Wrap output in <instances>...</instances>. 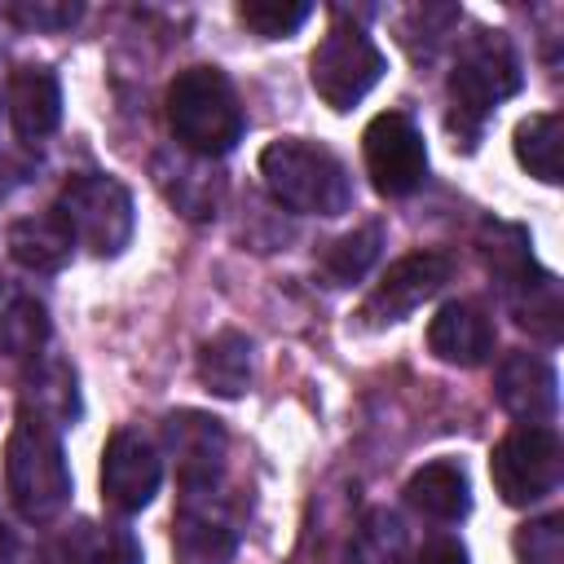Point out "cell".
I'll list each match as a JSON object with an SVG mask.
<instances>
[{"label":"cell","instance_id":"4","mask_svg":"<svg viewBox=\"0 0 564 564\" xmlns=\"http://www.w3.org/2000/svg\"><path fill=\"white\" fill-rule=\"evenodd\" d=\"M524 84L520 75V57L511 48V40L502 31H476L467 35V44L458 48L454 75H449V101H454V119L449 128L467 137H480V123L498 110V101L516 97Z\"/></svg>","mask_w":564,"mask_h":564},{"label":"cell","instance_id":"5","mask_svg":"<svg viewBox=\"0 0 564 564\" xmlns=\"http://www.w3.org/2000/svg\"><path fill=\"white\" fill-rule=\"evenodd\" d=\"M57 216L66 220L75 242L88 247L93 256H119L132 242V229H137V212H132L128 185L119 176H106V172L70 176L62 185Z\"/></svg>","mask_w":564,"mask_h":564},{"label":"cell","instance_id":"14","mask_svg":"<svg viewBox=\"0 0 564 564\" xmlns=\"http://www.w3.org/2000/svg\"><path fill=\"white\" fill-rule=\"evenodd\" d=\"M9 123L22 141H44L62 123V84L48 66H13L9 70Z\"/></svg>","mask_w":564,"mask_h":564},{"label":"cell","instance_id":"22","mask_svg":"<svg viewBox=\"0 0 564 564\" xmlns=\"http://www.w3.org/2000/svg\"><path fill=\"white\" fill-rule=\"evenodd\" d=\"M62 555L70 564H141V542L119 524L79 520V524H70Z\"/></svg>","mask_w":564,"mask_h":564},{"label":"cell","instance_id":"27","mask_svg":"<svg viewBox=\"0 0 564 564\" xmlns=\"http://www.w3.org/2000/svg\"><path fill=\"white\" fill-rule=\"evenodd\" d=\"M458 9L454 4H419V9H405L401 22H397V40L410 48V57H432L458 26Z\"/></svg>","mask_w":564,"mask_h":564},{"label":"cell","instance_id":"25","mask_svg":"<svg viewBox=\"0 0 564 564\" xmlns=\"http://www.w3.org/2000/svg\"><path fill=\"white\" fill-rule=\"evenodd\" d=\"M480 256H485V269L502 282V291H511L516 282H524L538 269L533 251H529V234L520 225H485Z\"/></svg>","mask_w":564,"mask_h":564},{"label":"cell","instance_id":"20","mask_svg":"<svg viewBox=\"0 0 564 564\" xmlns=\"http://www.w3.org/2000/svg\"><path fill=\"white\" fill-rule=\"evenodd\" d=\"M22 405L31 414H40L44 423L53 427H66L79 419V388H75V370L62 361V357H48L40 361L31 375H26V397Z\"/></svg>","mask_w":564,"mask_h":564},{"label":"cell","instance_id":"7","mask_svg":"<svg viewBox=\"0 0 564 564\" xmlns=\"http://www.w3.org/2000/svg\"><path fill=\"white\" fill-rule=\"evenodd\" d=\"M388 62L379 53V44L361 31V26H348V22H335L313 57H308V79H313V93L330 106V110H352L379 79H383Z\"/></svg>","mask_w":564,"mask_h":564},{"label":"cell","instance_id":"31","mask_svg":"<svg viewBox=\"0 0 564 564\" xmlns=\"http://www.w3.org/2000/svg\"><path fill=\"white\" fill-rule=\"evenodd\" d=\"M414 564H467V546L458 538H432V542H423Z\"/></svg>","mask_w":564,"mask_h":564},{"label":"cell","instance_id":"33","mask_svg":"<svg viewBox=\"0 0 564 564\" xmlns=\"http://www.w3.org/2000/svg\"><path fill=\"white\" fill-rule=\"evenodd\" d=\"M4 304H9V300H0V313H4Z\"/></svg>","mask_w":564,"mask_h":564},{"label":"cell","instance_id":"3","mask_svg":"<svg viewBox=\"0 0 564 564\" xmlns=\"http://www.w3.org/2000/svg\"><path fill=\"white\" fill-rule=\"evenodd\" d=\"M260 176L269 194L304 216H344L352 207V181L335 150L300 137H282L260 150Z\"/></svg>","mask_w":564,"mask_h":564},{"label":"cell","instance_id":"6","mask_svg":"<svg viewBox=\"0 0 564 564\" xmlns=\"http://www.w3.org/2000/svg\"><path fill=\"white\" fill-rule=\"evenodd\" d=\"M560 471H564V449H560L555 427L520 423L489 454V476L507 507L542 502L546 494L560 489Z\"/></svg>","mask_w":564,"mask_h":564},{"label":"cell","instance_id":"19","mask_svg":"<svg viewBox=\"0 0 564 564\" xmlns=\"http://www.w3.org/2000/svg\"><path fill=\"white\" fill-rule=\"evenodd\" d=\"M198 383L225 401L242 397L251 383V339L242 330H216L198 348Z\"/></svg>","mask_w":564,"mask_h":564},{"label":"cell","instance_id":"16","mask_svg":"<svg viewBox=\"0 0 564 564\" xmlns=\"http://www.w3.org/2000/svg\"><path fill=\"white\" fill-rule=\"evenodd\" d=\"M203 494H185L181 498L176 529H172L176 560L181 564H234L238 533L229 529V520L220 511H212V502H203Z\"/></svg>","mask_w":564,"mask_h":564},{"label":"cell","instance_id":"23","mask_svg":"<svg viewBox=\"0 0 564 564\" xmlns=\"http://www.w3.org/2000/svg\"><path fill=\"white\" fill-rule=\"evenodd\" d=\"M560 141H564V123L555 110H538L529 119L516 123V159L529 176H538L542 185L560 181Z\"/></svg>","mask_w":564,"mask_h":564},{"label":"cell","instance_id":"17","mask_svg":"<svg viewBox=\"0 0 564 564\" xmlns=\"http://www.w3.org/2000/svg\"><path fill=\"white\" fill-rule=\"evenodd\" d=\"M4 247L9 256L31 269V273H57L70 264V251H75V234L66 229V220L53 212H35V216H22L4 229Z\"/></svg>","mask_w":564,"mask_h":564},{"label":"cell","instance_id":"28","mask_svg":"<svg viewBox=\"0 0 564 564\" xmlns=\"http://www.w3.org/2000/svg\"><path fill=\"white\" fill-rule=\"evenodd\" d=\"M308 18H313V4H304V0H242L238 4V22L247 31H256L260 40L295 35Z\"/></svg>","mask_w":564,"mask_h":564},{"label":"cell","instance_id":"9","mask_svg":"<svg viewBox=\"0 0 564 564\" xmlns=\"http://www.w3.org/2000/svg\"><path fill=\"white\" fill-rule=\"evenodd\" d=\"M449 256L445 251H410L397 264H388V273L379 278V286L366 295L361 304V322L366 326H392L405 322L423 300H432L445 282H449Z\"/></svg>","mask_w":564,"mask_h":564},{"label":"cell","instance_id":"11","mask_svg":"<svg viewBox=\"0 0 564 564\" xmlns=\"http://www.w3.org/2000/svg\"><path fill=\"white\" fill-rule=\"evenodd\" d=\"M163 445L176 463L181 489L185 494H203L220 480L225 471V454H229V432L216 414L203 410H176L163 419Z\"/></svg>","mask_w":564,"mask_h":564},{"label":"cell","instance_id":"32","mask_svg":"<svg viewBox=\"0 0 564 564\" xmlns=\"http://www.w3.org/2000/svg\"><path fill=\"white\" fill-rule=\"evenodd\" d=\"M35 564H70V560H66V555H53V551H44Z\"/></svg>","mask_w":564,"mask_h":564},{"label":"cell","instance_id":"30","mask_svg":"<svg viewBox=\"0 0 564 564\" xmlns=\"http://www.w3.org/2000/svg\"><path fill=\"white\" fill-rule=\"evenodd\" d=\"M9 18L18 26H26V31H66V26H75L84 18V4H48V0H40V4H13Z\"/></svg>","mask_w":564,"mask_h":564},{"label":"cell","instance_id":"24","mask_svg":"<svg viewBox=\"0 0 564 564\" xmlns=\"http://www.w3.org/2000/svg\"><path fill=\"white\" fill-rule=\"evenodd\" d=\"M383 247V229L379 225H361L352 234H339L326 251H322V273L330 278V286H352L370 273V264L379 260Z\"/></svg>","mask_w":564,"mask_h":564},{"label":"cell","instance_id":"8","mask_svg":"<svg viewBox=\"0 0 564 564\" xmlns=\"http://www.w3.org/2000/svg\"><path fill=\"white\" fill-rule=\"evenodd\" d=\"M361 154H366V172H370V185L383 194V198H405L423 185L427 176V145H423V132L414 128L410 115L401 110H383L366 123L361 132Z\"/></svg>","mask_w":564,"mask_h":564},{"label":"cell","instance_id":"13","mask_svg":"<svg viewBox=\"0 0 564 564\" xmlns=\"http://www.w3.org/2000/svg\"><path fill=\"white\" fill-rule=\"evenodd\" d=\"M154 185L189 220L216 216L220 194H225V176L212 167V159H198V154H185V150L154 154Z\"/></svg>","mask_w":564,"mask_h":564},{"label":"cell","instance_id":"29","mask_svg":"<svg viewBox=\"0 0 564 564\" xmlns=\"http://www.w3.org/2000/svg\"><path fill=\"white\" fill-rule=\"evenodd\" d=\"M520 564H564V516H538L511 538Z\"/></svg>","mask_w":564,"mask_h":564},{"label":"cell","instance_id":"1","mask_svg":"<svg viewBox=\"0 0 564 564\" xmlns=\"http://www.w3.org/2000/svg\"><path fill=\"white\" fill-rule=\"evenodd\" d=\"M4 489L22 520L48 524L70 507V467L57 441V427L18 405V419L4 441Z\"/></svg>","mask_w":564,"mask_h":564},{"label":"cell","instance_id":"15","mask_svg":"<svg viewBox=\"0 0 564 564\" xmlns=\"http://www.w3.org/2000/svg\"><path fill=\"white\" fill-rule=\"evenodd\" d=\"M427 348L445 366H480L494 352V322L476 304L454 300L427 322Z\"/></svg>","mask_w":564,"mask_h":564},{"label":"cell","instance_id":"12","mask_svg":"<svg viewBox=\"0 0 564 564\" xmlns=\"http://www.w3.org/2000/svg\"><path fill=\"white\" fill-rule=\"evenodd\" d=\"M494 392H498V405L520 419V423H533V427H551L555 410H560V388H555V370L546 357L538 352H507L498 361V375H494Z\"/></svg>","mask_w":564,"mask_h":564},{"label":"cell","instance_id":"21","mask_svg":"<svg viewBox=\"0 0 564 564\" xmlns=\"http://www.w3.org/2000/svg\"><path fill=\"white\" fill-rule=\"evenodd\" d=\"M507 304L516 313V322L524 330H533L538 339L555 344L560 339V317H564V304H560V282L546 273V269H533L524 282H516L507 291Z\"/></svg>","mask_w":564,"mask_h":564},{"label":"cell","instance_id":"2","mask_svg":"<svg viewBox=\"0 0 564 564\" xmlns=\"http://www.w3.org/2000/svg\"><path fill=\"white\" fill-rule=\"evenodd\" d=\"M167 128L185 154L220 159L242 141V106L225 70L189 66L167 84Z\"/></svg>","mask_w":564,"mask_h":564},{"label":"cell","instance_id":"18","mask_svg":"<svg viewBox=\"0 0 564 564\" xmlns=\"http://www.w3.org/2000/svg\"><path fill=\"white\" fill-rule=\"evenodd\" d=\"M405 502L427 516V520H441V524H454L471 511V485H467V471L463 463L454 458H436V463H423L410 480H405Z\"/></svg>","mask_w":564,"mask_h":564},{"label":"cell","instance_id":"26","mask_svg":"<svg viewBox=\"0 0 564 564\" xmlns=\"http://www.w3.org/2000/svg\"><path fill=\"white\" fill-rule=\"evenodd\" d=\"M48 344V313L40 300L31 295H9L4 313H0V348L18 361L40 357V348Z\"/></svg>","mask_w":564,"mask_h":564},{"label":"cell","instance_id":"10","mask_svg":"<svg viewBox=\"0 0 564 564\" xmlns=\"http://www.w3.org/2000/svg\"><path fill=\"white\" fill-rule=\"evenodd\" d=\"M159 480H163V467L154 445L137 427L110 432L101 449V502L115 516H137L159 494Z\"/></svg>","mask_w":564,"mask_h":564}]
</instances>
